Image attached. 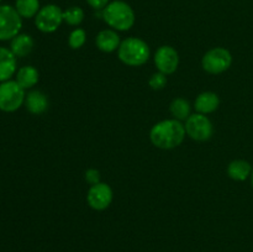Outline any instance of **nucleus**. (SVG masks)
Listing matches in <instances>:
<instances>
[{"instance_id": "obj_1", "label": "nucleus", "mask_w": 253, "mask_h": 252, "mask_svg": "<svg viewBox=\"0 0 253 252\" xmlns=\"http://www.w3.org/2000/svg\"><path fill=\"white\" fill-rule=\"evenodd\" d=\"M185 135L187 132L182 121L167 119L152 126L150 131V140L157 148L172 150L184 141Z\"/></svg>"}, {"instance_id": "obj_2", "label": "nucleus", "mask_w": 253, "mask_h": 252, "mask_svg": "<svg viewBox=\"0 0 253 252\" xmlns=\"http://www.w3.org/2000/svg\"><path fill=\"white\" fill-rule=\"evenodd\" d=\"M101 19L115 31H128L135 25V11L123 0L110 1L101 10Z\"/></svg>"}, {"instance_id": "obj_3", "label": "nucleus", "mask_w": 253, "mask_h": 252, "mask_svg": "<svg viewBox=\"0 0 253 252\" xmlns=\"http://www.w3.org/2000/svg\"><path fill=\"white\" fill-rule=\"evenodd\" d=\"M118 57L128 67L143 66L150 58V47L138 37H127L121 41L118 48Z\"/></svg>"}, {"instance_id": "obj_4", "label": "nucleus", "mask_w": 253, "mask_h": 252, "mask_svg": "<svg viewBox=\"0 0 253 252\" xmlns=\"http://www.w3.org/2000/svg\"><path fill=\"white\" fill-rule=\"evenodd\" d=\"M25 89L19 85L16 81L0 83V110L5 113H14L25 103Z\"/></svg>"}, {"instance_id": "obj_5", "label": "nucleus", "mask_w": 253, "mask_h": 252, "mask_svg": "<svg viewBox=\"0 0 253 252\" xmlns=\"http://www.w3.org/2000/svg\"><path fill=\"white\" fill-rule=\"evenodd\" d=\"M63 22V10L56 4H47L35 16V26L43 34H52Z\"/></svg>"}, {"instance_id": "obj_6", "label": "nucleus", "mask_w": 253, "mask_h": 252, "mask_svg": "<svg viewBox=\"0 0 253 252\" xmlns=\"http://www.w3.org/2000/svg\"><path fill=\"white\" fill-rule=\"evenodd\" d=\"M232 64V56L229 49L215 47L203 56L202 67L210 74H220L226 72Z\"/></svg>"}, {"instance_id": "obj_7", "label": "nucleus", "mask_w": 253, "mask_h": 252, "mask_svg": "<svg viewBox=\"0 0 253 252\" xmlns=\"http://www.w3.org/2000/svg\"><path fill=\"white\" fill-rule=\"evenodd\" d=\"M22 17L14 6L0 5V41L12 40L20 34Z\"/></svg>"}, {"instance_id": "obj_8", "label": "nucleus", "mask_w": 253, "mask_h": 252, "mask_svg": "<svg viewBox=\"0 0 253 252\" xmlns=\"http://www.w3.org/2000/svg\"><path fill=\"white\" fill-rule=\"evenodd\" d=\"M185 132L192 140L204 142L212 136L214 127L210 119L204 114H193L185 121Z\"/></svg>"}, {"instance_id": "obj_9", "label": "nucleus", "mask_w": 253, "mask_h": 252, "mask_svg": "<svg viewBox=\"0 0 253 252\" xmlns=\"http://www.w3.org/2000/svg\"><path fill=\"white\" fill-rule=\"evenodd\" d=\"M114 193L110 185L106 183H98L89 188L88 195H86V202H88L89 207L98 211H103V210L108 209L110 207L111 202H113Z\"/></svg>"}, {"instance_id": "obj_10", "label": "nucleus", "mask_w": 253, "mask_h": 252, "mask_svg": "<svg viewBox=\"0 0 253 252\" xmlns=\"http://www.w3.org/2000/svg\"><path fill=\"white\" fill-rule=\"evenodd\" d=\"M155 64L158 72L166 74H173L179 66V54L172 46H161L155 53Z\"/></svg>"}, {"instance_id": "obj_11", "label": "nucleus", "mask_w": 253, "mask_h": 252, "mask_svg": "<svg viewBox=\"0 0 253 252\" xmlns=\"http://www.w3.org/2000/svg\"><path fill=\"white\" fill-rule=\"evenodd\" d=\"M96 47L100 49L101 52H105V53H111V52L116 51L120 46V36H119L118 32L113 29L103 30V31L99 32L96 35L95 39Z\"/></svg>"}, {"instance_id": "obj_12", "label": "nucleus", "mask_w": 253, "mask_h": 252, "mask_svg": "<svg viewBox=\"0 0 253 252\" xmlns=\"http://www.w3.org/2000/svg\"><path fill=\"white\" fill-rule=\"evenodd\" d=\"M220 105V99L219 95L214 91H204V93L199 94L195 99L194 108L197 110V113L204 114H211L214 111L217 110Z\"/></svg>"}, {"instance_id": "obj_13", "label": "nucleus", "mask_w": 253, "mask_h": 252, "mask_svg": "<svg viewBox=\"0 0 253 252\" xmlns=\"http://www.w3.org/2000/svg\"><path fill=\"white\" fill-rule=\"evenodd\" d=\"M16 72V57L10 49L0 46V83L6 82Z\"/></svg>"}, {"instance_id": "obj_14", "label": "nucleus", "mask_w": 253, "mask_h": 252, "mask_svg": "<svg viewBox=\"0 0 253 252\" xmlns=\"http://www.w3.org/2000/svg\"><path fill=\"white\" fill-rule=\"evenodd\" d=\"M25 106L34 115H40L48 109V99H47L46 94H43L42 91L31 90L29 94H26Z\"/></svg>"}, {"instance_id": "obj_15", "label": "nucleus", "mask_w": 253, "mask_h": 252, "mask_svg": "<svg viewBox=\"0 0 253 252\" xmlns=\"http://www.w3.org/2000/svg\"><path fill=\"white\" fill-rule=\"evenodd\" d=\"M34 49V40L27 34H19L11 40L10 51L15 57H25L30 54Z\"/></svg>"}, {"instance_id": "obj_16", "label": "nucleus", "mask_w": 253, "mask_h": 252, "mask_svg": "<svg viewBox=\"0 0 253 252\" xmlns=\"http://www.w3.org/2000/svg\"><path fill=\"white\" fill-rule=\"evenodd\" d=\"M252 166L245 160H235L227 166V175L236 182H244L251 175Z\"/></svg>"}, {"instance_id": "obj_17", "label": "nucleus", "mask_w": 253, "mask_h": 252, "mask_svg": "<svg viewBox=\"0 0 253 252\" xmlns=\"http://www.w3.org/2000/svg\"><path fill=\"white\" fill-rule=\"evenodd\" d=\"M40 74L39 71H37L35 67L32 66H25L21 67L19 71L16 72V79L15 81L19 83V85L21 86L22 89H30L32 86L36 85L39 83Z\"/></svg>"}, {"instance_id": "obj_18", "label": "nucleus", "mask_w": 253, "mask_h": 252, "mask_svg": "<svg viewBox=\"0 0 253 252\" xmlns=\"http://www.w3.org/2000/svg\"><path fill=\"white\" fill-rule=\"evenodd\" d=\"M15 9L22 19H31L40 11V0H16Z\"/></svg>"}, {"instance_id": "obj_19", "label": "nucleus", "mask_w": 253, "mask_h": 252, "mask_svg": "<svg viewBox=\"0 0 253 252\" xmlns=\"http://www.w3.org/2000/svg\"><path fill=\"white\" fill-rule=\"evenodd\" d=\"M190 110L192 108H190L189 101L183 98H175L169 105V111L173 119L179 121H187V119L190 116Z\"/></svg>"}, {"instance_id": "obj_20", "label": "nucleus", "mask_w": 253, "mask_h": 252, "mask_svg": "<svg viewBox=\"0 0 253 252\" xmlns=\"http://www.w3.org/2000/svg\"><path fill=\"white\" fill-rule=\"evenodd\" d=\"M84 10L79 6H71L63 10V21L69 26H78L84 20Z\"/></svg>"}, {"instance_id": "obj_21", "label": "nucleus", "mask_w": 253, "mask_h": 252, "mask_svg": "<svg viewBox=\"0 0 253 252\" xmlns=\"http://www.w3.org/2000/svg\"><path fill=\"white\" fill-rule=\"evenodd\" d=\"M86 41V32L83 29H74L68 37L69 47L73 49H79L84 46Z\"/></svg>"}, {"instance_id": "obj_22", "label": "nucleus", "mask_w": 253, "mask_h": 252, "mask_svg": "<svg viewBox=\"0 0 253 252\" xmlns=\"http://www.w3.org/2000/svg\"><path fill=\"white\" fill-rule=\"evenodd\" d=\"M148 84H150V86L153 90H161V89L165 88L166 84H167V76L161 73V72H157V73L151 76Z\"/></svg>"}, {"instance_id": "obj_23", "label": "nucleus", "mask_w": 253, "mask_h": 252, "mask_svg": "<svg viewBox=\"0 0 253 252\" xmlns=\"http://www.w3.org/2000/svg\"><path fill=\"white\" fill-rule=\"evenodd\" d=\"M85 180L90 185L98 184V183H100V172L95 168H89L85 172Z\"/></svg>"}, {"instance_id": "obj_24", "label": "nucleus", "mask_w": 253, "mask_h": 252, "mask_svg": "<svg viewBox=\"0 0 253 252\" xmlns=\"http://www.w3.org/2000/svg\"><path fill=\"white\" fill-rule=\"evenodd\" d=\"M90 7H93L96 11H101L106 5L110 2V0H85Z\"/></svg>"}, {"instance_id": "obj_25", "label": "nucleus", "mask_w": 253, "mask_h": 252, "mask_svg": "<svg viewBox=\"0 0 253 252\" xmlns=\"http://www.w3.org/2000/svg\"><path fill=\"white\" fill-rule=\"evenodd\" d=\"M251 184H252V188H253V169H252V173H251Z\"/></svg>"}, {"instance_id": "obj_26", "label": "nucleus", "mask_w": 253, "mask_h": 252, "mask_svg": "<svg viewBox=\"0 0 253 252\" xmlns=\"http://www.w3.org/2000/svg\"><path fill=\"white\" fill-rule=\"evenodd\" d=\"M0 2H1V0H0Z\"/></svg>"}]
</instances>
